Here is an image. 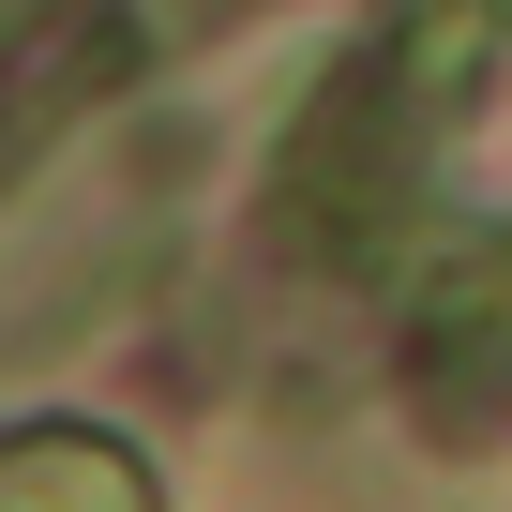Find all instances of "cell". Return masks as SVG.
I'll return each mask as SVG.
<instances>
[{"label": "cell", "instance_id": "obj_1", "mask_svg": "<svg viewBox=\"0 0 512 512\" xmlns=\"http://www.w3.org/2000/svg\"><path fill=\"white\" fill-rule=\"evenodd\" d=\"M392 196H407V76L362 61V76L302 121V151H287V226H302L317 256H362V241L392 226Z\"/></svg>", "mask_w": 512, "mask_h": 512}, {"label": "cell", "instance_id": "obj_2", "mask_svg": "<svg viewBox=\"0 0 512 512\" xmlns=\"http://www.w3.org/2000/svg\"><path fill=\"white\" fill-rule=\"evenodd\" d=\"M422 407H512V241L437 272V302H422Z\"/></svg>", "mask_w": 512, "mask_h": 512}, {"label": "cell", "instance_id": "obj_3", "mask_svg": "<svg viewBox=\"0 0 512 512\" xmlns=\"http://www.w3.org/2000/svg\"><path fill=\"white\" fill-rule=\"evenodd\" d=\"M0 512H151V482L106 437H31V452H0Z\"/></svg>", "mask_w": 512, "mask_h": 512}]
</instances>
